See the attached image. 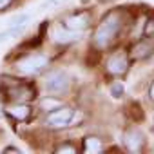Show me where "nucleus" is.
Segmentation results:
<instances>
[{"mask_svg": "<svg viewBox=\"0 0 154 154\" xmlns=\"http://www.w3.org/2000/svg\"><path fill=\"white\" fill-rule=\"evenodd\" d=\"M118 29H120V18H118L116 15H109V17L98 26V29H96V33H94V44H96L98 47H107V45L112 42V38L116 36Z\"/></svg>", "mask_w": 154, "mask_h": 154, "instance_id": "nucleus-1", "label": "nucleus"}, {"mask_svg": "<svg viewBox=\"0 0 154 154\" xmlns=\"http://www.w3.org/2000/svg\"><path fill=\"white\" fill-rule=\"evenodd\" d=\"M47 63H49V58L45 54H29L17 63V69L24 74H36L44 67H47Z\"/></svg>", "mask_w": 154, "mask_h": 154, "instance_id": "nucleus-2", "label": "nucleus"}, {"mask_svg": "<svg viewBox=\"0 0 154 154\" xmlns=\"http://www.w3.org/2000/svg\"><path fill=\"white\" fill-rule=\"evenodd\" d=\"M69 84H71V80H69V76L63 71H53L45 78V89L49 93H53V94H63V93H67Z\"/></svg>", "mask_w": 154, "mask_h": 154, "instance_id": "nucleus-3", "label": "nucleus"}, {"mask_svg": "<svg viewBox=\"0 0 154 154\" xmlns=\"http://www.w3.org/2000/svg\"><path fill=\"white\" fill-rule=\"evenodd\" d=\"M74 118V111L71 107H58L47 114V125L53 129H63L67 127Z\"/></svg>", "mask_w": 154, "mask_h": 154, "instance_id": "nucleus-4", "label": "nucleus"}, {"mask_svg": "<svg viewBox=\"0 0 154 154\" xmlns=\"http://www.w3.org/2000/svg\"><path fill=\"white\" fill-rule=\"evenodd\" d=\"M8 96L15 102H26V100H33L35 98V89L33 87H27V85H22L18 82H15V85L8 91Z\"/></svg>", "mask_w": 154, "mask_h": 154, "instance_id": "nucleus-5", "label": "nucleus"}, {"mask_svg": "<svg viewBox=\"0 0 154 154\" xmlns=\"http://www.w3.org/2000/svg\"><path fill=\"white\" fill-rule=\"evenodd\" d=\"M129 67V62H127V56L123 53H118V54H112L107 62V71L114 76H120L127 71Z\"/></svg>", "mask_w": 154, "mask_h": 154, "instance_id": "nucleus-6", "label": "nucleus"}, {"mask_svg": "<svg viewBox=\"0 0 154 154\" xmlns=\"http://www.w3.org/2000/svg\"><path fill=\"white\" fill-rule=\"evenodd\" d=\"M89 15L87 13H76V15H71L63 20V26L67 29H72V31H82L89 26Z\"/></svg>", "mask_w": 154, "mask_h": 154, "instance_id": "nucleus-7", "label": "nucleus"}, {"mask_svg": "<svg viewBox=\"0 0 154 154\" xmlns=\"http://www.w3.org/2000/svg\"><path fill=\"white\" fill-rule=\"evenodd\" d=\"M123 143H125L127 150H131V152H140L141 147H143V143H145V138H143V134H141L140 131H129V132L125 134V138H123Z\"/></svg>", "mask_w": 154, "mask_h": 154, "instance_id": "nucleus-8", "label": "nucleus"}, {"mask_svg": "<svg viewBox=\"0 0 154 154\" xmlns=\"http://www.w3.org/2000/svg\"><path fill=\"white\" fill-rule=\"evenodd\" d=\"M53 38H54V42H58V44H69V42H76L78 38H82V31H72V29H67V27L63 26V27L54 29Z\"/></svg>", "mask_w": 154, "mask_h": 154, "instance_id": "nucleus-9", "label": "nucleus"}, {"mask_svg": "<svg viewBox=\"0 0 154 154\" xmlns=\"http://www.w3.org/2000/svg\"><path fill=\"white\" fill-rule=\"evenodd\" d=\"M6 112H8L11 118H15V120L24 122V120L29 118V114H31V107L26 105V103H15V105H9V107L6 109Z\"/></svg>", "mask_w": 154, "mask_h": 154, "instance_id": "nucleus-10", "label": "nucleus"}, {"mask_svg": "<svg viewBox=\"0 0 154 154\" xmlns=\"http://www.w3.org/2000/svg\"><path fill=\"white\" fill-rule=\"evenodd\" d=\"M84 150L87 154H98L103 150V145H102V140L96 138V136H87L84 140Z\"/></svg>", "mask_w": 154, "mask_h": 154, "instance_id": "nucleus-11", "label": "nucleus"}, {"mask_svg": "<svg viewBox=\"0 0 154 154\" xmlns=\"http://www.w3.org/2000/svg\"><path fill=\"white\" fill-rule=\"evenodd\" d=\"M26 27H27V24H20V26H9L6 31H2V33H0V44H2V42H6V40H9V38H17L18 35H22V33L26 31Z\"/></svg>", "mask_w": 154, "mask_h": 154, "instance_id": "nucleus-12", "label": "nucleus"}, {"mask_svg": "<svg viewBox=\"0 0 154 154\" xmlns=\"http://www.w3.org/2000/svg\"><path fill=\"white\" fill-rule=\"evenodd\" d=\"M40 107H42L44 111H54V109L62 107V103H60V100H56V98H44V100L40 102Z\"/></svg>", "mask_w": 154, "mask_h": 154, "instance_id": "nucleus-13", "label": "nucleus"}, {"mask_svg": "<svg viewBox=\"0 0 154 154\" xmlns=\"http://www.w3.org/2000/svg\"><path fill=\"white\" fill-rule=\"evenodd\" d=\"M65 2V0H45V2L40 6V9H53V8H58Z\"/></svg>", "mask_w": 154, "mask_h": 154, "instance_id": "nucleus-14", "label": "nucleus"}, {"mask_svg": "<svg viewBox=\"0 0 154 154\" xmlns=\"http://www.w3.org/2000/svg\"><path fill=\"white\" fill-rule=\"evenodd\" d=\"M111 94H112L114 98H122V96H123V85H122L120 82H114V85L111 87Z\"/></svg>", "mask_w": 154, "mask_h": 154, "instance_id": "nucleus-15", "label": "nucleus"}, {"mask_svg": "<svg viewBox=\"0 0 154 154\" xmlns=\"http://www.w3.org/2000/svg\"><path fill=\"white\" fill-rule=\"evenodd\" d=\"M56 152H71V154H74L76 149H74L72 145H60V147L56 149Z\"/></svg>", "mask_w": 154, "mask_h": 154, "instance_id": "nucleus-16", "label": "nucleus"}, {"mask_svg": "<svg viewBox=\"0 0 154 154\" xmlns=\"http://www.w3.org/2000/svg\"><path fill=\"white\" fill-rule=\"evenodd\" d=\"M145 33H147V35H152V33H154V20L149 22V26L145 27Z\"/></svg>", "mask_w": 154, "mask_h": 154, "instance_id": "nucleus-17", "label": "nucleus"}, {"mask_svg": "<svg viewBox=\"0 0 154 154\" xmlns=\"http://www.w3.org/2000/svg\"><path fill=\"white\" fill-rule=\"evenodd\" d=\"M11 2H13V0H0V9H6Z\"/></svg>", "mask_w": 154, "mask_h": 154, "instance_id": "nucleus-18", "label": "nucleus"}, {"mask_svg": "<svg viewBox=\"0 0 154 154\" xmlns=\"http://www.w3.org/2000/svg\"><path fill=\"white\" fill-rule=\"evenodd\" d=\"M4 152H18L20 154V149H17V147H6Z\"/></svg>", "mask_w": 154, "mask_h": 154, "instance_id": "nucleus-19", "label": "nucleus"}, {"mask_svg": "<svg viewBox=\"0 0 154 154\" xmlns=\"http://www.w3.org/2000/svg\"><path fill=\"white\" fill-rule=\"evenodd\" d=\"M150 96H152V100H154V84H152V87H150Z\"/></svg>", "mask_w": 154, "mask_h": 154, "instance_id": "nucleus-20", "label": "nucleus"}]
</instances>
